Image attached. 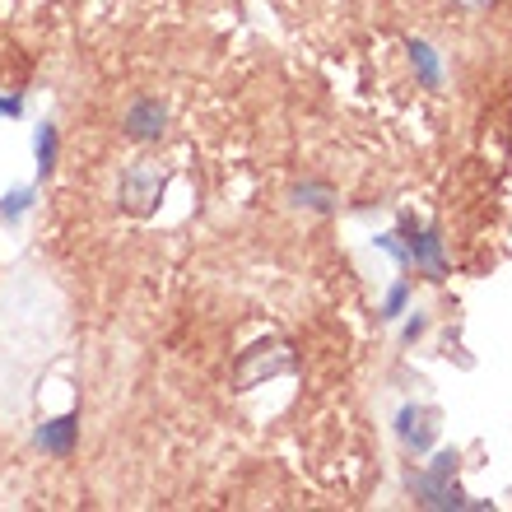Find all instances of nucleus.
Segmentation results:
<instances>
[{
  "mask_svg": "<svg viewBox=\"0 0 512 512\" xmlns=\"http://www.w3.org/2000/svg\"><path fill=\"white\" fill-rule=\"evenodd\" d=\"M33 447H38L42 457H56V461L75 457V447H80V410H66V415H56V419H42L38 429H33Z\"/></svg>",
  "mask_w": 512,
  "mask_h": 512,
  "instance_id": "obj_4",
  "label": "nucleus"
},
{
  "mask_svg": "<svg viewBox=\"0 0 512 512\" xmlns=\"http://www.w3.org/2000/svg\"><path fill=\"white\" fill-rule=\"evenodd\" d=\"M168 168L163 163H126L122 177H117V205H122L126 215L145 219L159 210L163 191H168Z\"/></svg>",
  "mask_w": 512,
  "mask_h": 512,
  "instance_id": "obj_2",
  "label": "nucleus"
},
{
  "mask_svg": "<svg viewBox=\"0 0 512 512\" xmlns=\"http://www.w3.org/2000/svg\"><path fill=\"white\" fill-rule=\"evenodd\" d=\"M396 438H401L415 457L433 452V438H438V410H429V405H401V410H396Z\"/></svg>",
  "mask_w": 512,
  "mask_h": 512,
  "instance_id": "obj_6",
  "label": "nucleus"
},
{
  "mask_svg": "<svg viewBox=\"0 0 512 512\" xmlns=\"http://www.w3.org/2000/svg\"><path fill=\"white\" fill-rule=\"evenodd\" d=\"M33 163H38V182H47L56 173V163H61V131H56V122H42L33 131Z\"/></svg>",
  "mask_w": 512,
  "mask_h": 512,
  "instance_id": "obj_10",
  "label": "nucleus"
},
{
  "mask_svg": "<svg viewBox=\"0 0 512 512\" xmlns=\"http://www.w3.org/2000/svg\"><path fill=\"white\" fill-rule=\"evenodd\" d=\"M28 108V98L24 94H0V117H10V122H19Z\"/></svg>",
  "mask_w": 512,
  "mask_h": 512,
  "instance_id": "obj_16",
  "label": "nucleus"
},
{
  "mask_svg": "<svg viewBox=\"0 0 512 512\" xmlns=\"http://www.w3.org/2000/svg\"><path fill=\"white\" fill-rule=\"evenodd\" d=\"M289 201H294L298 210H312V215H336L340 210V196H336V187H331L326 177H308V182H298V187L289 191Z\"/></svg>",
  "mask_w": 512,
  "mask_h": 512,
  "instance_id": "obj_9",
  "label": "nucleus"
},
{
  "mask_svg": "<svg viewBox=\"0 0 512 512\" xmlns=\"http://www.w3.org/2000/svg\"><path fill=\"white\" fill-rule=\"evenodd\" d=\"M396 238L405 243L410 266H415L424 280L443 284L447 275H452V261H447V252H443V229H438V224H424V219H415V215H401L396 219Z\"/></svg>",
  "mask_w": 512,
  "mask_h": 512,
  "instance_id": "obj_1",
  "label": "nucleus"
},
{
  "mask_svg": "<svg viewBox=\"0 0 512 512\" xmlns=\"http://www.w3.org/2000/svg\"><path fill=\"white\" fill-rule=\"evenodd\" d=\"M33 205H38V182H33V187L5 191V196H0V224H19Z\"/></svg>",
  "mask_w": 512,
  "mask_h": 512,
  "instance_id": "obj_11",
  "label": "nucleus"
},
{
  "mask_svg": "<svg viewBox=\"0 0 512 512\" xmlns=\"http://www.w3.org/2000/svg\"><path fill=\"white\" fill-rule=\"evenodd\" d=\"M163 131H168V103L163 98H135L122 112V135L135 145H154Z\"/></svg>",
  "mask_w": 512,
  "mask_h": 512,
  "instance_id": "obj_5",
  "label": "nucleus"
},
{
  "mask_svg": "<svg viewBox=\"0 0 512 512\" xmlns=\"http://www.w3.org/2000/svg\"><path fill=\"white\" fill-rule=\"evenodd\" d=\"M471 5H485V0H471Z\"/></svg>",
  "mask_w": 512,
  "mask_h": 512,
  "instance_id": "obj_17",
  "label": "nucleus"
},
{
  "mask_svg": "<svg viewBox=\"0 0 512 512\" xmlns=\"http://www.w3.org/2000/svg\"><path fill=\"white\" fill-rule=\"evenodd\" d=\"M294 364L289 354H284V345H256V350L243 354V364H238V387H256V378H275V373H284V368Z\"/></svg>",
  "mask_w": 512,
  "mask_h": 512,
  "instance_id": "obj_7",
  "label": "nucleus"
},
{
  "mask_svg": "<svg viewBox=\"0 0 512 512\" xmlns=\"http://www.w3.org/2000/svg\"><path fill=\"white\" fill-rule=\"evenodd\" d=\"M405 312H410V284L405 280H396L387 289V298H382V308H378V317L382 322H401Z\"/></svg>",
  "mask_w": 512,
  "mask_h": 512,
  "instance_id": "obj_12",
  "label": "nucleus"
},
{
  "mask_svg": "<svg viewBox=\"0 0 512 512\" xmlns=\"http://www.w3.org/2000/svg\"><path fill=\"white\" fill-rule=\"evenodd\" d=\"M429 471H438V475H457V471H461V452H457V447H443V452H433Z\"/></svg>",
  "mask_w": 512,
  "mask_h": 512,
  "instance_id": "obj_14",
  "label": "nucleus"
},
{
  "mask_svg": "<svg viewBox=\"0 0 512 512\" xmlns=\"http://www.w3.org/2000/svg\"><path fill=\"white\" fill-rule=\"evenodd\" d=\"M373 247H378V252H387L401 270H410V252H405V243L396 238V229H391V233H378V238H373Z\"/></svg>",
  "mask_w": 512,
  "mask_h": 512,
  "instance_id": "obj_13",
  "label": "nucleus"
},
{
  "mask_svg": "<svg viewBox=\"0 0 512 512\" xmlns=\"http://www.w3.org/2000/svg\"><path fill=\"white\" fill-rule=\"evenodd\" d=\"M424 331H429V317H424V312H415V317H405L401 340H405V345H415V340H424Z\"/></svg>",
  "mask_w": 512,
  "mask_h": 512,
  "instance_id": "obj_15",
  "label": "nucleus"
},
{
  "mask_svg": "<svg viewBox=\"0 0 512 512\" xmlns=\"http://www.w3.org/2000/svg\"><path fill=\"white\" fill-rule=\"evenodd\" d=\"M405 56H410V70H415V80L424 84V89H443L447 66L429 38H405Z\"/></svg>",
  "mask_w": 512,
  "mask_h": 512,
  "instance_id": "obj_8",
  "label": "nucleus"
},
{
  "mask_svg": "<svg viewBox=\"0 0 512 512\" xmlns=\"http://www.w3.org/2000/svg\"><path fill=\"white\" fill-rule=\"evenodd\" d=\"M405 489L419 508H438V512H461V508H489V503H475L466 489L457 485V475H438V471H410L405 475Z\"/></svg>",
  "mask_w": 512,
  "mask_h": 512,
  "instance_id": "obj_3",
  "label": "nucleus"
}]
</instances>
